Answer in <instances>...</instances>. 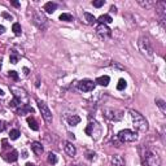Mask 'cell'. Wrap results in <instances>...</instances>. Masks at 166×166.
<instances>
[{"label": "cell", "instance_id": "obj_35", "mask_svg": "<svg viewBox=\"0 0 166 166\" xmlns=\"http://www.w3.org/2000/svg\"><path fill=\"white\" fill-rule=\"evenodd\" d=\"M3 16H4L5 18H8V20H9V21L12 20V16H9V15H8V13H3Z\"/></svg>", "mask_w": 166, "mask_h": 166}, {"label": "cell", "instance_id": "obj_34", "mask_svg": "<svg viewBox=\"0 0 166 166\" xmlns=\"http://www.w3.org/2000/svg\"><path fill=\"white\" fill-rule=\"evenodd\" d=\"M4 31H5V27L3 26V25H0V35L4 34Z\"/></svg>", "mask_w": 166, "mask_h": 166}, {"label": "cell", "instance_id": "obj_31", "mask_svg": "<svg viewBox=\"0 0 166 166\" xmlns=\"http://www.w3.org/2000/svg\"><path fill=\"white\" fill-rule=\"evenodd\" d=\"M9 77H10V78H13V79H15V81H17V79H18V74L16 73L15 70L9 71Z\"/></svg>", "mask_w": 166, "mask_h": 166}, {"label": "cell", "instance_id": "obj_6", "mask_svg": "<svg viewBox=\"0 0 166 166\" xmlns=\"http://www.w3.org/2000/svg\"><path fill=\"white\" fill-rule=\"evenodd\" d=\"M38 107H39V110L42 113V117L44 118V121L47 123H52V112L48 108V105L44 103V101L38 100Z\"/></svg>", "mask_w": 166, "mask_h": 166}, {"label": "cell", "instance_id": "obj_32", "mask_svg": "<svg viewBox=\"0 0 166 166\" xmlns=\"http://www.w3.org/2000/svg\"><path fill=\"white\" fill-rule=\"evenodd\" d=\"M139 4L140 5H143V7H145V8H149V7H151V5L152 4H153V3H148V1H139Z\"/></svg>", "mask_w": 166, "mask_h": 166}, {"label": "cell", "instance_id": "obj_7", "mask_svg": "<svg viewBox=\"0 0 166 166\" xmlns=\"http://www.w3.org/2000/svg\"><path fill=\"white\" fill-rule=\"evenodd\" d=\"M104 116L110 121H120L122 118V112L117 109H112V108H107V109H104Z\"/></svg>", "mask_w": 166, "mask_h": 166}, {"label": "cell", "instance_id": "obj_42", "mask_svg": "<svg viewBox=\"0 0 166 166\" xmlns=\"http://www.w3.org/2000/svg\"><path fill=\"white\" fill-rule=\"evenodd\" d=\"M0 70H1V59H0Z\"/></svg>", "mask_w": 166, "mask_h": 166}, {"label": "cell", "instance_id": "obj_24", "mask_svg": "<svg viewBox=\"0 0 166 166\" xmlns=\"http://www.w3.org/2000/svg\"><path fill=\"white\" fill-rule=\"evenodd\" d=\"M18 59H20V56H18V55L16 53L15 51H12V52H10V56H9L10 64H17V62H18Z\"/></svg>", "mask_w": 166, "mask_h": 166}, {"label": "cell", "instance_id": "obj_29", "mask_svg": "<svg viewBox=\"0 0 166 166\" xmlns=\"http://www.w3.org/2000/svg\"><path fill=\"white\" fill-rule=\"evenodd\" d=\"M20 104H21L20 99H18V98H15V99H13V100L9 103V107H10V108H16L17 105H20Z\"/></svg>", "mask_w": 166, "mask_h": 166}, {"label": "cell", "instance_id": "obj_28", "mask_svg": "<svg viewBox=\"0 0 166 166\" xmlns=\"http://www.w3.org/2000/svg\"><path fill=\"white\" fill-rule=\"evenodd\" d=\"M156 104L158 105V108L162 110V113H165V112H166V108H165V101H164V100H161V99H157V100H156Z\"/></svg>", "mask_w": 166, "mask_h": 166}, {"label": "cell", "instance_id": "obj_37", "mask_svg": "<svg viewBox=\"0 0 166 166\" xmlns=\"http://www.w3.org/2000/svg\"><path fill=\"white\" fill-rule=\"evenodd\" d=\"M12 5H15V7H20V3L18 1H12Z\"/></svg>", "mask_w": 166, "mask_h": 166}, {"label": "cell", "instance_id": "obj_8", "mask_svg": "<svg viewBox=\"0 0 166 166\" xmlns=\"http://www.w3.org/2000/svg\"><path fill=\"white\" fill-rule=\"evenodd\" d=\"M78 88L83 92H90V91H92L95 88V83L90 81V79H82L78 83Z\"/></svg>", "mask_w": 166, "mask_h": 166}, {"label": "cell", "instance_id": "obj_13", "mask_svg": "<svg viewBox=\"0 0 166 166\" xmlns=\"http://www.w3.org/2000/svg\"><path fill=\"white\" fill-rule=\"evenodd\" d=\"M26 113H34V109H33L29 104H21V108L18 109V114L25 116Z\"/></svg>", "mask_w": 166, "mask_h": 166}, {"label": "cell", "instance_id": "obj_18", "mask_svg": "<svg viewBox=\"0 0 166 166\" xmlns=\"http://www.w3.org/2000/svg\"><path fill=\"white\" fill-rule=\"evenodd\" d=\"M113 20H112V17H110L109 15H103V16H100V17L98 18V22L99 24H103V25H107V24H110Z\"/></svg>", "mask_w": 166, "mask_h": 166}, {"label": "cell", "instance_id": "obj_4", "mask_svg": "<svg viewBox=\"0 0 166 166\" xmlns=\"http://www.w3.org/2000/svg\"><path fill=\"white\" fill-rule=\"evenodd\" d=\"M138 44H139L140 51H142L144 55H147L148 57L153 56V48H152L151 42H149V39L147 37H140L139 38V42H138Z\"/></svg>", "mask_w": 166, "mask_h": 166}, {"label": "cell", "instance_id": "obj_27", "mask_svg": "<svg viewBox=\"0 0 166 166\" xmlns=\"http://www.w3.org/2000/svg\"><path fill=\"white\" fill-rule=\"evenodd\" d=\"M126 86H127L126 81H124V79H120V81H118V84H117V90L118 91H122V90L126 88Z\"/></svg>", "mask_w": 166, "mask_h": 166}, {"label": "cell", "instance_id": "obj_10", "mask_svg": "<svg viewBox=\"0 0 166 166\" xmlns=\"http://www.w3.org/2000/svg\"><path fill=\"white\" fill-rule=\"evenodd\" d=\"M64 149H65L66 154H68L69 157H74L77 154L75 147H74L73 143H70V142H65V143H64Z\"/></svg>", "mask_w": 166, "mask_h": 166}, {"label": "cell", "instance_id": "obj_43", "mask_svg": "<svg viewBox=\"0 0 166 166\" xmlns=\"http://www.w3.org/2000/svg\"><path fill=\"white\" fill-rule=\"evenodd\" d=\"M71 166H81V165H71Z\"/></svg>", "mask_w": 166, "mask_h": 166}, {"label": "cell", "instance_id": "obj_39", "mask_svg": "<svg viewBox=\"0 0 166 166\" xmlns=\"http://www.w3.org/2000/svg\"><path fill=\"white\" fill-rule=\"evenodd\" d=\"M110 10H112V12H114V13H116V10H117V8H116V7H112V8H110Z\"/></svg>", "mask_w": 166, "mask_h": 166}, {"label": "cell", "instance_id": "obj_36", "mask_svg": "<svg viewBox=\"0 0 166 166\" xmlns=\"http://www.w3.org/2000/svg\"><path fill=\"white\" fill-rule=\"evenodd\" d=\"M4 130V123H3V121H0V131H3Z\"/></svg>", "mask_w": 166, "mask_h": 166}, {"label": "cell", "instance_id": "obj_16", "mask_svg": "<svg viewBox=\"0 0 166 166\" xmlns=\"http://www.w3.org/2000/svg\"><path fill=\"white\" fill-rule=\"evenodd\" d=\"M31 149H33V151H34L37 154H42V153H43V151H44V149H43V145H42L39 142L31 143Z\"/></svg>", "mask_w": 166, "mask_h": 166}, {"label": "cell", "instance_id": "obj_38", "mask_svg": "<svg viewBox=\"0 0 166 166\" xmlns=\"http://www.w3.org/2000/svg\"><path fill=\"white\" fill-rule=\"evenodd\" d=\"M24 71H25V75H27V74H29V69H27V68H25Z\"/></svg>", "mask_w": 166, "mask_h": 166}, {"label": "cell", "instance_id": "obj_21", "mask_svg": "<svg viewBox=\"0 0 166 166\" xmlns=\"http://www.w3.org/2000/svg\"><path fill=\"white\" fill-rule=\"evenodd\" d=\"M84 18H86V22H87L88 25H92V24H95V22H96L95 16L91 15V13H87V12H86V13H84Z\"/></svg>", "mask_w": 166, "mask_h": 166}, {"label": "cell", "instance_id": "obj_12", "mask_svg": "<svg viewBox=\"0 0 166 166\" xmlns=\"http://www.w3.org/2000/svg\"><path fill=\"white\" fill-rule=\"evenodd\" d=\"M17 158H18V152L16 149H13L9 153H4V160L8 162H15L17 161Z\"/></svg>", "mask_w": 166, "mask_h": 166}, {"label": "cell", "instance_id": "obj_3", "mask_svg": "<svg viewBox=\"0 0 166 166\" xmlns=\"http://www.w3.org/2000/svg\"><path fill=\"white\" fill-rule=\"evenodd\" d=\"M117 136L122 143H134L138 140V134L129 129H124L122 131H120Z\"/></svg>", "mask_w": 166, "mask_h": 166}, {"label": "cell", "instance_id": "obj_2", "mask_svg": "<svg viewBox=\"0 0 166 166\" xmlns=\"http://www.w3.org/2000/svg\"><path fill=\"white\" fill-rule=\"evenodd\" d=\"M143 164L144 166H161V160L156 153L145 151V153L143 154Z\"/></svg>", "mask_w": 166, "mask_h": 166}, {"label": "cell", "instance_id": "obj_30", "mask_svg": "<svg viewBox=\"0 0 166 166\" xmlns=\"http://www.w3.org/2000/svg\"><path fill=\"white\" fill-rule=\"evenodd\" d=\"M92 4H93V7L100 8L104 5V0H96V1H92Z\"/></svg>", "mask_w": 166, "mask_h": 166}, {"label": "cell", "instance_id": "obj_25", "mask_svg": "<svg viewBox=\"0 0 166 166\" xmlns=\"http://www.w3.org/2000/svg\"><path fill=\"white\" fill-rule=\"evenodd\" d=\"M60 20L64 22H70V21H73V16L69 15V13H62V15L60 16Z\"/></svg>", "mask_w": 166, "mask_h": 166}, {"label": "cell", "instance_id": "obj_5", "mask_svg": "<svg viewBox=\"0 0 166 166\" xmlns=\"http://www.w3.org/2000/svg\"><path fill=\"white\" fill-rule=\"evenodd\" d=\"M33 22H34L35 26L40 30H46L47 27H48V20L39 12L34 13V16H33Z\"/></svg>", "mask_w": 166, "mask_h": 166}, {"label": "cell", "instance_id": "obj_15", "mask_svg": "<svg viewBox=\"0 0 166 166\" xmlns=\"http://www.w3.org/2000/svg\"><path fill=\"white\" fill-rule=\"evenodd\" d=\"M112 166H124V161L122 158V156L116 154L112 157Z\"/></svg>", "mask_w": 166, "mask_h": 166}, {"label": "cell", "instance_id": "obj_1", "mask_svg": "<svg viewBox=\"0 0 166 166\" xmlns=\"http://www.w3.org/2000/svg\"><path fill=\"white\" fill-rule=\"evenodd\" d=\"M130 116H131V120H132V123H134V127L140 132H145L148 130V122L139 112L136 110L131 109L130 110Z\"/></svg>", "mask_w": 166, "mask_h": 166}, {"label": "cell", "instance_id": "obj_23", "mask_svg": "<svg viewBox=\"0 0 166 166\" xmlns=\"http://www.w3.org/2000/svg\"><path fill=\"white\" fill-rule=\"evenodd\" d=\"M20 131L18 130H10V132H9V138H10V140H17L18 138H20Z\"/></svg>", "mask_w": 166, "mask_h": 166}, {"label": "cell", "instance_id": "obj_40", "mask_svg": "<svg viewBox=\"0 0 166 166\" xmlns=\"http://www.w3.org/2000/svg\"><path fill=\"white\" fill-rule=\"evenodd\" d=\"M25 166H35V165H34V164H30V162H29V164H26Z\"/></svg>", "mask_w": 166, "mask_h": 166}, {"label": "cell", "instance_id": "obj_33", "mask_svg": "<svg viewBox=\"0 0 166 166\" xmlns=\"http://www.w3.org/2000/svg\"><path fill=\"white\" fill-rule=\"evenodd\" d=\"M93 157H95V153H92V152H88L87 153V158L88 160H92Z\"/></svg>", "mask_w": 166, "mask_h": 166}, {"label": "cell", "instance_id": "obj_14", "mask_svg": "<svg viewBox=\"0 0 166 166\" xmlns=\"http://www.w3.org/2000/svg\"><path fill=\"white\" fill-rule=\"evenodd\" d=\"M43 9L46 10L47 13H53L55 10L57 9V4L56 3H52V1H48V3H46L44 4V7H43Z\"/></svg>", "mask_w": 166, "mask_h": 166}, {"label": "cell", "instance_id": "obj_17", "mask_svg": "<svg viewBox=\"0 0 166 166\" xmlns=\"http://www.w3.org/2000/svg\"><path fill=\"white\" fill-rule=\"evenodd\" d=\"M109 82H110V78L108 75L99 77V78L96 79V83H98V84H100V86H104V87H107V86L109 84Z\"/></svg>", "mask_w": 166, "mask_h": 166}, {"label": "cell", "instance_id": "obj_26", "mask_svg": "<svg viewBox=\"0 0 166 166\" xmlns=\"http://www.w3.org/2000/svg\"><path fill=\"white\" fill-rule=\"evenodd\" d=\"M48 162L49 164H52V165L57 164V156L55 153H52V152L48 154Z\"/></svg>", "mask_w": 166, "mask_h": 166}, {"label": "cell", "instance_id": "obj_20", "mask_svg": "<svg viewBox=\"0 0 166 166\" xmlns=\"http://www.w3.org/2000/svg\"><path fill=\"white\" fill-rule=\"evenodd\" d=\"M68 122H69L70 126H75V124H78L79 122H81V118H79L78 116L73 114V116H70V117H68Z\"/></svg>", "mask_w": 166, "mask_h": 166}, {"label": "cell", "instance_id": "obj_22", "mask_svg": "<svg viewBox=\"0 0 166 166\" xmlns=\"http://www.w3.org/2000/svg\"><path fill=\"white\" fill-rule=\"evenodd\" d=\"M12 30H13V33H15V35H17V37H20V35H21V33H22L21 25H20V24H17V22H15V24H13Z\"/></svg>", "mask_w": 166, "mask_h": 166}, {"label": "cell", "instance_id": "obj_41", "mask_svg": "<svg viewBox=\"0 0 166 166\" xmlns=\"http://www.w3.org/2000/svg\"><path fill=\"white\" fill-rule=\"evenodd\" d=\"M3 95H4V92H3V91L0 90V96H3Z\"/></svg>", "mask_w": 166, "mask_h": 166}, {"label": "cell", "instance_id": "obj_9", "mask_svg": "<svg viewBox=\"0 0 166 166\" xmlns=\"http://www.w3.org/2000/svg\"><path fill=\"white\" fill-rule=\"evenodd\" d=\"M96 31H98V34L100 35L101 38H109L110 35H112V31H110V29L107 26V25H103V24H99L98 25V29H96Z\"/></svg>", "mask_w": 166, "mask_h": 166}, {"label": "cell", "instance_id": "obj_19", "mask_svg": "<svg viewBox=\"0 0 166 166\" xmlns=\"http://www.w3.org/2000/svg\"><path fill=\"white\" fill-rule=\"evenodd\" d=\"M26 121H27V123H29V126L31 130H34V131H38V130H39V126H38L37 121H35L33 117H27Z\"/></svg>", "mask_w": 166, "mask_h": 166}, {"label": "cell", "instance_id": "obj_11", "mask_svg": "<svg viewBox=\"0 0 166 166\" xmlns=\"http://www.w3.org/2000/svg\"><path fill=\"white\" fill-rule=\"evenodd\" d=\"M156 9H157V13L161 16V21L164 22V20H165V10H166V3L165 1L156 3Z\"/></svg>", "mask_w": 166, "mask_h": 166}]
</instances>
